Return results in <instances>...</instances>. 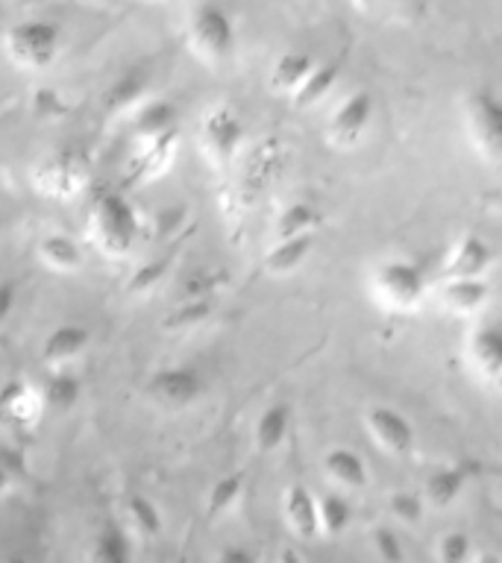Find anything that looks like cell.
Wrapping results in <instances>:
<instances>
[{"label":"cell","mask_w":502,"mask_h":563,"mask_svg":"<svg viewBox=\"0 0 502 563\" xmlns=\"http://www.w3.org/2000/svg\"><path fill=\"white\" fill-rule=\"evenodd\" d=\"M379 0H352V7L359 9V12H370V9L376 7Z\"/></svg>","instance_id":"60d3db41"},{"label":"cell","mask_w":502,"mask_h":563,"mask_svg":"<svg viewBox=\"0 0 502 563\" xmlns=\"http://www.w3.org/2000/svg\"><path fill=\"white\" fill-rule=\"evenodd\" d=\"M423 508H426V499L421 493H408V490H394L388 496V510L391 517H396L405 526H417L423 519Z\"/></svg>","instance_id":"e575fe53"},{"label":"cell","mask_w":502,"mask_h":563,"mask_svg":"<svg viewBox=\"0 0 502 563\" xmlns=\"http://www.w3.org/2000/svg\"><path fill=\"white\" fill-rule=\"evenodd\" d=\"M317 227H320V211L312 202H291L273 223V241L303 235V232H317Z\"/></svg>","instance_id":"4316f807"},{"label":"cell","mask_w":502,"mask_h":563,"mask_svg":"<svg viewBox=\"0 0 502 563\" xmlns=\"http://www.w3.org/2000/svg\"><path fill=\"white\" fill-rule=\"evenodd\" d=\"M39 258H42L44 267L56 273H77L86 264V255H83L79 244L65 232H47L39 241Z\"/></svg>","instance_id":"44dd1931"},{"label":"cell","mask_w":502,"mask_h":563,"mask_svg":"<svg viewBox=\"0 0 502 563\" xmlns=\"http://www.w3.org/2000/svg\"><path fill=\"white\" fill-rule=\"evenodd\" d=\"M317 517H320V534L324 537H338L347 531L352 519L350 501L341 493H326L317 496Z\"/></svg>","instance_id":"f1b7e54d"},{"label":"cell","mask_w":502,"mask_h":563,"mask_svg":"<svg viewBox=\"0 0 502 563\" xmlns=\"http://www.w3.org/2000/svg\"><path fill=\"white\" fill-rule=\"evenodd\" d=\"M247 139L241 114L227 103L211 106L200 121V147L215 167H227Z\"/></svg>","instance_id":"52a82bcc"},{"label":"cell","mask_w":502,"mask_h":563,"mask_svg":"<svg viewBox=\"0 0 502 563\" xmlns=\"http://www.w3.org/2000/svg\"><path fill=\"white\" fill-rule=\"evenodd\" d=\"M83 385L77 376H70L65 367H53V373L44 378L42 399L47 411H70L77 405Z\"/></svg>","instance_id":"484cf974"},{"label":"cell","mask_w":502,"mask_h":563,"mask_svg":"<svg viewBox=\"0 0 502 563\" xmlns=\"http://www.w3.org/2000/svg\"><path fill=\"white\" fill-rule=\"evenodd\" d=\"M465 126L470 144L488 165L502 170V97L491 88H479L465 97Z\"/></svg>","instance_id":"277c9868"},{"label":"cell","mask_w":502,"mask_h":563,"mask_svg":"<svg viewBox=\"0 0 502 563\" xmlns=\"http://www.w3.org/2000/svg\"><path fill=\"white\" fill-rule=\"evenodd\" d=\"M3 51L9 62L21 70L51 68L62 51V26L56 21L30 18L21 24H12L3 35Z\"/></svg>","instance_id":"3957f363"},{"label":"cell","mask_w":502,"mask_h":563,"mask_svg":"<svg viewBox=\"0 0 502 563\" xmlns=\"http://www.w3.org/2000/svg\"><path fill=\"white\" fill-rule=\"evenodd\" d=\"M135 139L144 144V141L162 139L165 132L176 130V109L167 100H153V103H144L135 114Z\"/></svg>","instance_id":"d4e9b609"},{"label":"cell","mask_w":502,"mask_h":563,"mask_svg":"<svg viewBox=\"0 0 502 563\" xmlns=\"http://www.w3.org/2000/svg\"><path fill=\"white\" fill-rule=\"evenodd\" d=\"M338 79H341V65L338 62H317L315 70L306 77V82L291 95V103L297 106V109H312V106L320 103L338 86Z\"/></svg>","instance_id":"cb8c5ba5"},{"label":"cell","mask_w":502,"mask_h":563,"mask_svg":"<svg viewBox=\"0 0 502 563\" xmlns=\"http://www.w3.org/2000/svg\"><path fill=\"white\" fill-rule=\"evenodd\" d=\"M373 549H376L379 558L385 561H403V545L396 540V534L391 528H376L373 531Z\"/></svg>","instance_id":"74e56055"},{"label":"cell","mask_w":502,"mask_h":563,"mask_svg":"<svg viewBox=\"0 0 502 563\" xmlns=\"http://www.w3.org/2000/svg\"><path fill=\"white\" fill-rule=\"evenodd\" d=\"M324 473L338 490H361V487H368V464H364V457L356 449H329L324 455Z\"/></svg>","instance_id":"ac0fdd59"},{"label":"cell","mask_w":502,"mask_h":563,"mask_svg":"<svg viewBox=\"0 0 502 563\" xmlns=\"http://www.w3.org/2000/svg\"><path fill=\"white\" fill-rule=\"evenodd\" d=\"M91 179V165L79 150H56L33 167L35 191L51 200H74Z\"/></svg>","instance_id":"8992f818"},{"label":"cell","mask_w":502,"mask_h":563,"mask_svg":"<svg viewBox=\"0 0 502 563\" xmlns=\"http://www.w3.org/2000/svg\"><path fill=\"white\" fill-rule=\"evenodd\" d=\"M44 408L42 390H35L26 382H7L0 387V422H7L12 429H35Z\"/></svg>","instance_id":"8fae6325"},{"label":"cell","mask_w":502,"mask_h":563,"mask_svg":"<svg viewBox=\"0 0 502 563\" xmlns=\"http://www.w3.org/2000/svg\"><path fill=\"white\" fill-rule=\"evenodd\" d=\"M470 367L493 385H502V323H482L467 338Z\"/></svg>","instance_id":"7c38bea8"},{"label":"cell","mask_w":502,"mask_h":563,"mask_svg":"<svg viewBox=\"0 0 502 563\" xmlns=\"http://www.w3.org/2000/svg\"><path fill=\"white\" fill-rule=\"evenodd\" d=\"M144 3H162V0H144Z\"/></svg>","instance_id":"7bdbcfd3"},{"label":"cell","mask_w":502,"mask_h":563,"mask_svg":"<svg viewBox=\"0 0 502 563\" xmlns=\"http://www.w3.org/2000/svg\"><path fill=\"white\" fill-rule=\"evenodd\" d=\"M317 246V235L315 232H303V235H294V238H282L276 244L268 250L264 255V273L268 276H288V273L299 271L306 258L315 253Z\"/></svg>","instance_id":"e0dca14e"},{"label":"cell","mask_w":502,"mask_h":563,"mask_svg":"<svg viewBox=\"0 0 502 563\" xmlns=\"http://www.w3.org/2000/svg\"><path fill=\"white\" fill-rule=\"evenodd\" d=\"M211 297H185L179 306H174V311L165 317L167 332H183V329H197L200 323H206L211 314Z\"/></svg>","instance_id":"f546056e"},{"label":"cell","mask_w":502,"mask_h":563,"mask_svg":"<svg viewBox=\"0 0 502 563\" xmlns=\"http://www.w3.org/2000/svg\"><path fill=\"white\" fill-rule=\"evenodd\" d=\"M438 299L449 314L476 317L484 306H488V299H491V285L484 282V276H456V279H440Z\"/></svg>","instance_id":"4fadbf2b"},{"label":"cell","mask_w":502,"mask_h":563,"mask_svg":"<svg viewBox=\"0 0 502 563\" xmlns=\"http://www.w3.org/2000/svg\"><path fill=\"white\" fill-rule=\"evenodd\" d=\"M364 426H368L370 438L376 440L379 449H385L388 455H412L417 438H414V426L405 413H400L396 408H388V405H373L364 413Z\"/></svg>","instance_id":"30bf717a"},{"label":"cell","mask_w":502,"mask_h":563,"mask_svg":"<svg viewBox=\"0 0 502 563\" xmlns=\"http://www.w3.org/2000/svg\"><path fill=\"white\" fill-rule=\"evenodd\" d=\"M291 405L288 402H273L268 405L262 413H259V420H255L253 429V440L259 452H276V449L285 443L291 431Z\"/></svg>","instance_id":"7402d4cb"},{"label":"cell","mask_w":502,"mask_h":563,"mask_svg":"<svg viewBox=\"0 0 502 563\" xmlns=\"http://www.w3.org/2000/svg\"><path fill=\"white\" fill-rule=\"evenodd\" d=\"M176 150H179V135H176V130L165 132L162 139L144 141L139 158L132 162V179L148 183V179H156L159 174H165L171 162H174Z\"/></svg>","instance_id":"d6986e66"},{"label":"cell","mask_w":502,"mask_h":563,"mask_svg":"<svg viewBox=\"0 0 502 563\" xmlns=\"http://www.w3.org/2000/svg\"><path fill=\"white\" fill-rule=\"evenodd\" d=\"M12 484H15V475L9 473L7 466L0 464V496H7V493L12 490Z\"/></svg>","instance_id":"ab89813d"},{"label":"cell","mask_w":502,"mask_h":563,"mask_svg":"<svg viewBox=\"0 0 502 563\" xmlns=\"http://www.w3.org/2000/svg\"><path fill=\"white\" fill-rule=\"evenodd\" d=\"M165 273H167V262L144 264V267H141V271L130 279V290L132 294H148V290L156 288Z\"/></svg>","instance_id":"8d00e7d4"},{"label":"cell","mask_w":502,"mask_h":563,"mask_svg":"<svg viewBox=\"0 0 502 563\" xmlns=\"http://www.w3.org/2000/svg\"><path fill=\"white\" fill-rule=\"evenodd\" d=\"M18 306V285L15 279H0V329L7 323Z\"/></svg>","instance_id":"f35d334b"},{"label":"cell","mask_w":502,"mask_h":563,"mask_svg":"<svg viewBox=\"0 0 502 563\" xmlns=\"http://www.w3.org/2000/svg\"><path fill=\"white\" fill-rule=\"evenodd\" d=\"M141 235L139 211L118 191H100L88 211V238L109 258L132 255Z\"/></svg>","instance_id":"6da1fadb"},{"label":"cell","mask_w":502,"mask_h":563,"mask_svg":"<svg viewBox=\"0 0 502 563\" xmlns=\"http://www.w3.org/2000/svg\"><path fill=\"white\" fill-rule=\"evenodd\" d=\"M282 517L297 540L320 537V517H317V496L303 484H291L282 496Z\"/></svg>","instance_id":"5bb4252c"},{"label":"cell","mask_w":502,"mask_h":563,"mask_svg":"<svg viewBox=\"0 0 502 563\" xmlns=\"http://www.w3.org/2000/svg\"><path fill=\"white\" fill-rule=\"evenodd\" d=\"M370 288H373L379 306L396 311V314H408V311H417L429 294V276L423 271V264L408 262V258H391L373 271Z\"/></svg>","instance_id":"7a4b0ae2"},{"label":"cell","mask_w":502,"mask_h":563,"mask_svg":"<svg viewBox=\"0 0 502 563\" xmlns=\"http://www.w3.org/2000/svg\"><path fill=\"white\" fill-rule=\"evenodd\" d=\"M315 65L317 59L306 51L282 53L271 68V88L276 91V95L291 97L299 86H303V82H306V77L315 70Z\"/></svg>","instance_id":"ffe728a7"},{"label":"cell","mask_w":502,"mask_h":563,"mask_svg":"<svg viewBox=\"0 0 502 563\" xmlns=\"http://www.w3.org/2000/svg\"><path fill=\"white\" fill-rule=\"evenodd\" d=\"M280 167V158H276V144H264L253 153L250 165L244 170V185L250 191H262L264 185L271 183V176L276 174Z\"/></svg>","instance_id":"d6a6232c"},{"label":"cell","mask_w":502,"mask_h":563,"mask_svg":"<svg viewBox=\"0 0 502 563\" xmlns=\"http://www.w3.org/2000/svg\"><path fill=\"white\" fill-rule=\"evenodd\" d=\"M91 343V332L79 323L56 325L42 341V358L51 367H68L70 361H77Z\"/></svg>","instance_id":"2e32d148"},{"label":"cell","mask_w":502,"mask_h":563,"mask_svg":"<svg viewBox=\"0 0 502 563\" xmlns=\"http://www.w3.org/2000/svg\"><path fill=\"white\" fill-rule=\"evenodd\" d=\"M467 484V473L461 466H440L435 473L426 478L423 484V499L426 505L438 510H447L449 505H456V499L465 493Z\"/></svg>","instance_id":"603a6c76"},{"label":"cell","mask_w":502,"mask_h":563,"mask_svg":"<svg viewBox=\"0 0 502 563\" xmlns=\"http://www.w3.org/2000/svg\"><path fill=\"white\" fill-rule=\"evenodd\" d=\"M435 558L440 563H465L470 558V537L465 531H447V534H440L438 545H435Z\"/></svg>","instance_id":"d590c367"},{"label":"cell","mask_w":502,"mask_h":563,"mask_svg":"<svg viewBox=\"0 0 502 563\" xmlns=\"http://www.w3.org/2000/svg\"><path fill=\"white\" fill-rule=\"evenodd\" d=\"M127 517H130L132 528L139 531V537L153 540V537H159V531H162V514H159L156 505H153L148 496H141V493L130 496V501H127Z\"/></svg>","instance_id":"1f68e13d"},{"label":"cell","mask_w":502,"mask_h":563,"mask_svg":"<svg viewBox=\"0 0 502 563\" xmlns=\"http://www.w3.org/2000/svg\"><path fill=\"white\" fill-rule=\"evenodd\" d=\"M144 88H148L144 70H130L127 77H121L112 88H109L106 106H109V109H130V106L139 103V97L144 95Z\"/></svg>","instance_id":"836d02e7"},{"label":"cell","mask_w":502,"mask_h":563,"mask_svg":"<svg viewBox=\"0 0 502 563\" xmlns=\"http://www.w3.org/2000/svg\"><path fill=\"white\" fill-rule=\"evenodd\" d=\"M223 558H227V561H250V554L247 552H223Z\"/></svg>","instance_id":"b9f144b4"},{"label":"cell","mask_w":502,"mask_h":563,"mask_svg":"<svg viewBox=\"0 0 502 563\" xmlns=\"http://www.w3.org/2000/svg\"><path fill=\"white\" fill-rule=\"evenodd\" d=\"M236 24L223 7L218 3H200L188 21V47L194 56H200L209 65L227 62L236 51Z\"/></svg>","instance_id":"5b68a950"},{"label":"cell","mask_w":502,"mask_h":563,"mask_svg":"<svg viewBox=\"0 0 502 563\" xmlns=\"http://www.w3.org/2000/svg\"><path fill=\"white\" fill-rule=\"evenodd\" d=\"M206 390V382L194 367H165L153 373L148 382V396L162 408H171V411H179V408H188L203 396Z\"/></svg>","instance_id":"9c48e42d"},{"label":"cell","mask_w":502,"mask_h":563,"mask_svg":"<svg viewBox=\"0 0 502 563\" xmlns=\"http://www.w3.org/2000/svg\"><path fill=\"white\" fill-rule=\"evenodd\" d=\"M241 493H244V475H223V478H218V482L211 484L209 499H206V514H209V517H223V514L241 499Z\"/></svg>","instance_id":"4dcf8cb0"},{"label":"cell","mask_w":502,"mask_h":563,"mask_svg":"<svg viewBox=\"0 0 502 563\" xmlns=\"http://www.w3.org/2000/svg\"><path fill=\"white\" fill-rule=\"evenodd\" d=\"M91 561L97 563H127L132 558V545L127 540L121 528L114 522H106L95 537V545H91Z\"/></svg>","instance_id":"83f0119b"},{"label":"cell","mask_w":502,"mask_h":563,"mask_svg":"<svg viewBox=\"0 0 502 563\" xmlns=\"http://www.w3.org/2000/svg\"><path fill=\"white\" fill-rule=\"evenodd\" d=\"M493 250L491 244L479 235H465L452 250H449L447 262L440 279H456V276H484L491 271Z\"/></svg>","instance_id":"9a60e30c"},{"label":"cell","mask_w":502,"mask_h":563,"mask_svg":"<svg viewBox=\"0 0 502 563\" xmlns=\"http://www.w3.org/2000/svg\"><path fill=\"white\" fill-rule=\"evenodd\" d=\"M370 123H373V95L370 91H352L347 100L338 103V109L326 123L329 144L341 150L359 147L364 135H368Z\"/></svg>","instance_id":"ba28073f"}]
</instances>
